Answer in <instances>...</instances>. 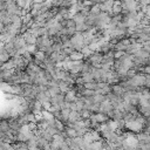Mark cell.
Masks as SVG:
<instances>
[{
  "mask_svg": "<svg viewBox=\"0 0 150 150\" xmlns=\"http://www.w3.org/2000/svg\"><path fill=\"white\" fill-rule=\"evenodd\" d=\"M91 114H93V112H91L90 110H88V109H84V108L80 110V115H81V120H83V118H89Z\"/></svg>",
  "mask_w": 150,
  "mask_h": 150,
  "instance_id": "13",
  "label": "cell"
},
{
  "mask_svg": "<svg viewBox=\"0 0 150 150\" xmlns=\"http://www.w3.org/2000/svg\"><path fill=\"white\" fill-rule=\"evenodd\" d=\"M83 88H87V89H91V90H96L97 89V82L94 80V81H90V82H84L83 83Z\"/></svg>",
  "mask_w": 150,
  "mask_h": 150,
  "instance_id": "11",
  "label": "cell"
},
{
  "mask_svg": "<svg viewBox=\"0 0 150 150\" xmlns=\"http://www.w3.org/2000/svg\"><path fill=\"white\" fill-rule=\"evenodd\" d=\"M42 103L40 102V101H38V100H33L32 101V103H30V111H33L35 115H38V114H40L41 111H42Z\"/></svg>",
  "mask_w": 150,
  "mask_h": 150,
  "instance_id": "5",
  "label": "cell"
},
{
  "mask_svg": "<svg viewBox=\"0 0 150 150\" xmlns=\"http://www.w3.org/2000/svg\"><path fill=\"white\" fill-rule=\"evenodd\" d=\"M80 120H81L80 111H77V110H70L69 116H68V121H67V122L75 123V122H77V121H80Z\"/></svg>",
  "mask_w": 150,
  "mask_h": 150,
  "instance_id": "6",
  "label": "cell"
},
{
  "mask_svg": "<svg viewBox=\"0 0 150 150\" xmlns=\"http://www.w3.org/2000/svg\"><path fill=\"white\" fill-rule=\"evenodd\" d=\"M90 118H94L96 122H98L100 124L101 123H105L108 120H109V117H108V115L107 114H104V112H100V111H97V112H93L91 115H90Z\"/></svg>",
  "mask_w": 150,
  "mask_h": 150,
  "instance_id": "2",
  "label": "cell"
},
{
  "mask_svg": "<svg viewBox=\"0 0 150 150\" xmlns=\"http://www.w3.org/2000/svg\"><path fill=\"white\" fill-rule=\"evenodd\" d=\"M124 91H125V90L122 88V86H121L118 82L111 84V93H114V94H116V95H118V96L122 97V94H123Z\"/></svg>",
  "mask_w": 150,
  "mask_h": 150,
  "instance_id": "8",
  "label": "cell"
},
{
  "mask_svg": "<svg viewBox=\"0 0 150 150\" xmlns=\"http://www.w3.org/2000/svg\"><path fill=\"white\" fill-rule=\"evenodd\" d=\"M69 41H70V43H71V46H73V48L75 50H81V48L86 46L84 42H83L82 34L79 33V32H76L74 35H71L70 39H69Z\"/></svg>",
  "mask_w": 150,
  "mask_h": 150,
  "instance_id": "1",
  "label": "cell"
},
{
  "mask_svg": "<svg viewBox=\"0 0 150 150\" xmlns=\"http://www.w3.org/2000/svg\"><path fill=\"white\" fill-rule=\"evenodd\" d=\"M114 60H115V57H114L112 50H110V52L103 54V56H102V62H101V63H108V64H111V66H112Z\"/></svg>",
  "mask_w": 150,
  "mask_h": 150,
  "instance_id": "7",
  "label": "cell"
},
{
  "mask_svg": "<svg viewBox=\"0 0 150 150\" xmlns=\"http://www.w3.org/2000/svg\"><path fill=\"white\" fill-rule=\"evenodd\" d=\"M22 38H23L26 45H35L36 43V36H34L28 29L22 34Z\"/></svg>",
  "mask_w": 150,
  "mask_h": 150,
  "instance_id": "3",
  "label": "cell"
},
{
  "mask_svg": "<svg viewBox=\"0 0 150 150\" xmlns=\"http://www.w3.org/2000/svg\"><path fill=\"white\" fill-rule=\"evenodd\" d=\"M57 86H59L61 93H66V91H68V90L71 88L73 84H69V83L66 82L64 80H59V81H57Z\"/></svg>",
  "mask_w": 150,
  "mask_h": 150,
  "instance_id": "9",
  "label": "cell"
},
{
  "mask_svg": "<svg viewBox=\"0 0 150 150\" xmlns=\"http://www.w3.org/2000/svg\"><path fill=\"white\" fill-rule=\"evenodd\" d=\"M64 131H66L67 137H69V138H73V137H75V136H77V135H76V130H75L74 128H71V127H66V128H64Z\"/></svg>",
  "mask_w": 150,
  "mask_h": 150,
  "instance_id": "12",
  "label": "cell"
},
{
  "mask_svg": "<svg viewBox=\"0 0 150 150\" xmlns=\"http://www.w3.org/2000/svg\"><path fill=\"white\" fill-rule=\"evenodd\" d=\"M149 4H150V0H138L139 6H145V5H149Z\"/></svg>",
  "mask_w": 150,
  "mask_h": 150,
  "instance_id": "15",
  "label": "cell"
},
{
  "mask_svg": "<svg viewBox=\"0 0 150 150\" xmlns=\"http://www.w3.org/2000/svg\"><path fill=\"white\" fill-rule=\"evenodd\" d=\"M69 56V59L71 60V61H76V60H82L83 59V55H82V53L80 52V50H74L70 55H68Z\"/></svg>",
  "mask_w": 150,
  "mask_h": 150,
  "instance_id": "10",
  "label": "cell"
},
{
  "mask_svg": "<svg viewBox=\"0 0 150 150\" xmlns=\"http://www.w3.org/2000/svg\"><path fill=\"white\" fill-rule=\"evenodd\" d=\"M111 109H112L111 102H110V101H108V100H104V101H103V102H101V103H100V105H98V111H100V112L108 114Z\"/></svg>",
  "mask_w": 150,
  "mask_h": 150,
  "instance_id": "4",
  "label": "cell"
},
{
  "mask_svg": "<svg viewBox=\"0 0 150 150\" xmlns=\"http://www.w3.org/2000/svg\"><path fill=\"white\" fill-rule=\"evenodd\" d=\"M75 26H76V23H75L74 19H73V18H68V19H67V21H66V27L75 28Z\"/></svg>",
  "mask_w": 150,
  "mask_h": 150,
  "instance_id": "14",
  "label": "cell"
}]
</instances>
